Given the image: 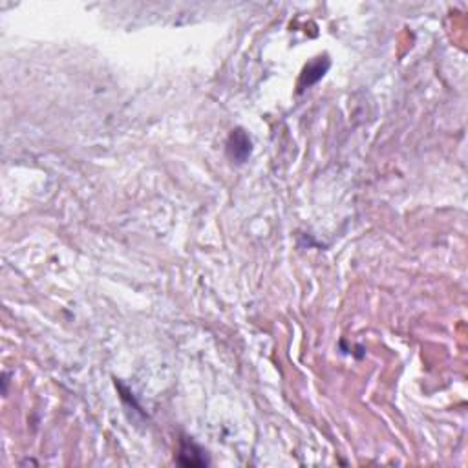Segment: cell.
Returning <instances> with one entry per match:
<instances>
[{
	"label": "cell",
	"instance_id": "obj_1",
	"mask_svg": "<svg viewBox=\"0 0 468 468\" xmlns=\"http://www.w3.org/2000/svg\"><path fill=\"white\" fill-rule=\"evenodd\" d=\"M252 145L251 139L242 129H236L230 132L229 139H227V154L233 161L236 163H243V161H247V158L251 156Z\"/></svg>",
	"mask_w": 468,
	"mask_h": 468
},
{
	"label": "cell",
	"instance_id": "obj_3",
	"mask_svg": "<svg viewBox=\"0 0 468 468\" xmlns=\"http://www.w3.org/2000/svg\"><path fill=\"white\" fill-rule=\"evenodd\" d=\"M327 68H329V61H327L326 57L317 59L315 62H311V64H308L304 70V74H302V81H300V90L308 88V86H311V84H315L317 81H320L324 77V74L327 71Z\"/></svg>",
	"mask_w": 468,
	"mask_h": 468
},
{
	"label": "cell",
	"instance_id": "obj_2",
	"mask_svg": "<svg viewBox=\"0 0 468 468\" xmlns=\"http://www.w3.org/2000/svg\"><path fill=\"white\" fill-rule=\"evenodd\" d=\"M177 463L183 464V467H205V464H209V460L204 448H199L192 439H182Z\"/></svg>",
	"mask_w": 468,
	"mask_h": 468
}]
</instances>
